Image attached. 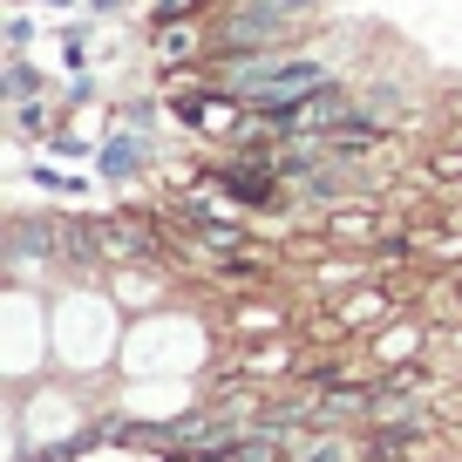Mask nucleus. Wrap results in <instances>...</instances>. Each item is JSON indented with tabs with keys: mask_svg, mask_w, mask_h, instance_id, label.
Wrapping results in <instances>:
<instances>
[{
	"mask_svg": "<svg viewBox=\"0 0 462 462\" xmlns=\"http://www.w3.org/2000/svg\"><path fill=\"white\" fill-rule=\"evenodd\" d=\"M204 273H211L217 286H265V279H273V259H259L252 245H238V252H211Z\"/></svg>",
	"mask_w": 462,
	"mask_h": 462,
	"instance_id": "obj_7",
	"label": "nucleus"
},
{
	"mask_svg": "<svg viewBox=\"0 0 462 462\" xmlns=\"http://www.w3.org/2000/svg\"><path fill=\"white\" fill-rule=\"evenodd\" d=\"M415 177H421V190H462V130L448 136V143H435L429 157L415 163Z\"/></svg>",
	"mask_w": 462,
	"mask_h": 462,
	"instance_id": "obj_9",
	"label": "nucleus"
},
{
	"mask_svg": "<svg viewBox=\"0 0 462 462\" xmlns=\"http://www.w3.org/2000/svg\"><path fill=\"white\" fill-rule=\"evenodd\" d=\"M28 42H34V14H14V28H7V48H14V55H28Z\"/></svg>",
	"mask_w": 462,
	"mask_h": 462,
	"instance_id": "obj_14",
	"label": "nucleus"
},
{
	"mask_svg": "<svg viewBox=\"0 0 462 462\" xmlns=\"http://www.w3.org/2000/svg\"><path fill=\"white\" fill-rule=\"evenodd\" d=\"M48 116H55V96H42V102H14V130L34 143V136H48Z\"/></svg>",
	"mask_w": 462,
	"mask_h": 462,
	"instance_id": "obj_13",
	"label": "nucleus"
},
{
	"mask_svg": "<svg viewBox=\"0 0 462 462\" xmlns=\"http://www.w3.org/2000/svg\"><path fill=\"white\" fill-rule=\"evenodd\" d=\"M381 231H394L388 217H381V204H333V211L319 217V238H327V252H374Z\"/></svg>",
	"mask_w": 462,
	"mask_h": 462,
	"instance_id": "obj_4",
	"label": "nucleus"
},
{
	"mask_svg": "<svg viewBox=\"0 0 462 462\" xmlns=\"http://www.w3.org/2000/svg\"><path fill=\"white\" fill-rule=\"evenodd\" d=\"M0 96H7V109H14V102H42V96H55V88H48V75L34 69L28 55H14L7 75H0Z\"/></svg>",
	"mask_w": 462,
	"mask_h": 462,
	"instance_id": "obj_10",
	"label": "nucleus"
},
{
	"mask_svg": "<svg viewBox=\"0 0 462 462\" xmlns=\"http://www.w3.org/2000/svg\"><path fill=\"white\" fill-rule=\"evenodd\" d=\"M279 327H286V313H279L273 300H245L238 313H231V333H238V340H252V333H279Z\"/></svg>",
	"mask_w": 462,
	"mask_h": 462,
	"instance_id": "obj_11",
	"label": "nucleus"
},
{
	"mask_svg": "<svg viewBox=\"0 0 462 462\" xmlns=\"http://www.w3.org/2000/svg\"><path fill=\"white\" fill-rule=\"evenodd\" d=\"M292 462H367V456H361V435H346V429H306L300 448H292Z\"/></svg>",
	"mask_w": 462,
	"mask_h": 462,
	"instance_id": "obj_8",
	"label": "nucleus"
},
{
	"mask_svg": "<svg viewBox=\"0 0 462 462\" xmlns=\"http://www.w3.org/2000/svg\"><path fill=\"white\" fill-rule=\"evenodd\" d=\"M116 7H123V0H88V14H116Z\"/></svg>",
	"mask_w": 462,
	"mask_h": 462,
	"instance_id": "obj_15",
	"label": "nucleus"
},
{
	"mask_svg": "<svg viewBox=\"0 0 462 462\" xmlns=\"http://www.w3.org/2000/svg\"><path fill=\"white\" fill-rule=\"evenodd\" d=\"M367 462H435L442 456V415H402V421H367L361 429Z\"/></svg>",
	"mask_w": 462,
	"mask_h": 462,
	"instance_id": "obj_1",
	"label": "nucleus"
},
{
	"mask_svg": "<svg viewBox=\"0 0 462 462\" xmlns=\"http://www.w3.org/2000/svg\"><path fill=\"white\" fill-rule=\"evenodd\" d=\"M157 163V143H150L143 130H116L109 143L96 150V171H102V184H136V177Z\"/></svg>",
	"mask_w": 462,
	"mask_h": 462,
	"instance_id": "obj_6",
	"label": "nucleus"
},
{
	"mask_svg": "<svg viewBox=\"0 0 462 462\" xmlns=\"http://www.w3.org/2000/svg\"><path fill=\"white\" fill-rule=\"evenodd\" d=\"M421 346H435V327L421 319V306L415 313H394L388 327H374L361 340V354L381 367V374H394V367H408V361H421Z\"/></svg>",
	"mask_w": 462,
	"mask_h": 462,
	"instance_id": "obj_3",
	"label": "nucleus"
},
{
	"mask_svg": "<svg viewBox=\"0 0 462 462\" xmlns=\"http://www.w3.org/2000/svg\"><path fill=\"white\" fill-rule=\"evenodd\" d=\"M300 367H306V354H300V340H259V346H238L225 361V374H245V381H300Z\"/></svg>",
	"mask_w": 462,
	"mask_h": 462,
	"instance_id": "obj_5",
	"label": "nucleus"
},
{
	"mask_svg": "<svg viewBox=\"0 0 462 462\" xmlns=\"http://www.w3.org/2000/svg\"><path fill=\"white\" fill-rule=\"evenodd\" d=\"M429 306H435V319H462V265H448L429 286Z\"/></svg>",
	"mask_w": 462,
	"mask_h": 462,
	"instance_id": "obj_12",
	"label": "nucleus"
},
{
	"mask_svg": "<svg viewBox=\"0 0 462 462\" xmlns=\"http://www.w3.org/2000/svg\"><path fill=\"white\" fill-rule=\"evenodd\" d=\"M150 55H157V75L163 82H184L198 61L217 55V34L204 14H184V21H150Z\"/></svg>",
	"mask_w": 462,
	"mask_h": 462,
	"instance_id": "obj_2",
	"label": "nucleus"
}]
</instances>
